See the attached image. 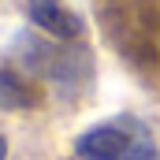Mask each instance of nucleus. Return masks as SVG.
<instances>
[{"mask_svg": "<svg viewBox=\"0 0 160 160\" xmlns=\"http://www.w3.org/2000/svg\"><path fill=\"white\" fill-rule=\"evenodd\" d=\"M22 11H26V19L38 26L41 34H48L56 41H71V38L82 34L78 15L67 11L63 0H22Z\"/></svg>", "mask_w": 160, "mask_h": 160, "instance_id": "f03ea898", "label": "nucleus"}, {"mask_svg": "<svg viewBox=\"0 0 160 160\" xmlns=\"http://www.w3.org/2000/svg\"><path fill=\"white\" fill-rule=\"evenodd\" d=\"M75 153L82 160H157L160 157L153 130L138 116H112V119L82 130L75 142Z\"/></svg>", "mask_w": 160, "mask_h": 160, "instance_id": "f257e3e1", "label": "nucleus"}, {"mask_svg": "<svg viewBox=\"0 0 160 160\" xmlns=\"http://www.w3.org/2000/svg\"><path fill=\"white\" fill-rule=\"evenodd\" d=\"M26 108H34V89L19 75L0 71V112H26Z\"/></svg>", "mask_w": 160, "mask_h": 160, "instance_id": "7ed1b4c3", "label": "nucleus"}, {"mask_svg": "<svg viewBox=\"0 0 160 160\" xmlns=\"http://www.w3.org/2000/svg\"><path fill=\"white\" fill-rule=\"evenodd\" d=\"M8 157V138H0V160Z\"/></svg>", "mask_w": 160, "mask_h": 160, "instance_id": "20e7f679", "label": "nucleus"}]
</instances>
